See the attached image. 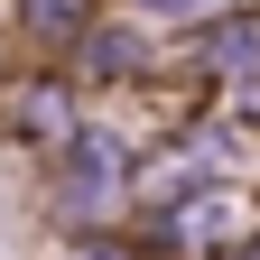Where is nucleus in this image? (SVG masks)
<instances>
[{"label":"nucleus","mask_w":260,"mask_h":260,"mask_svg":"<svg viewBox=\"0 0 260 260\" xmlns=\"http://www.w3.org/2000/svg\"><path fill=\"white\" fill-rule=\"evenodd\" d=\"M56 19H75V0H38V28H56Z\"/></svg>","instance_id":"7ed1b4c3"},{"label":"nucleus","mask_w":260,"mask_h":260,"mask_svg":"<svg viewBox=\"0 0 260 260\" xmlns=\"http://www.w3.org/2000/svg\"><path fill=\"white\" fill-rule=\"evenodd\" d=\"M103 186H112V140H84L75 149V205H93Z\"/></svg>","instance_id":"f257e3e1"},{"label":"nucleus","mask_w":260,"mask_h":260,"mask_svg":"<svg viewBox=\"0 0 260 260\" xmlns=\"http://www.w3.org/2000/svg\"><path fill=\"white\" fill-rule=\"evenodd\" d=\"M75 260H130V251H112V242H84V251H75Z\"/></svg>","instance_id":"20e7f679"},{"label":"nucleus","mask_w":260,"mask_h":260,"mask_svg":"<svg viewBox=\"0 0 260 260\" xmlns=\"http://www.w3.org/2000/svg\"><path fill=\"white\" fill-rule=\"evenodd\" d=\"M140 10H214V0H140Z\"/></svg>","instance_id":"39448f33"},{"label":"nucleus","mask_w":260,"mask_h":260,"mask_svg":"<svg viewBox=\"0 0 260 260\" xmlns=\"http://www.w3.org/2000/svg\"><path fill=\"white\" fill-rule=\"evenodd\" d=\"M242 260H260V251H242Z\"/></svg>","instance_id":"423d86ee"},{"label":"nucleus","mask_w":260,"mask_h":260,"mask_svg":"<svg viewBox=\"0 0 260 260\" xmlns=\"http://www.w3.org/2000/svg\"><path fill=\"white\" fill-rule=\"evenodd\" d=\"M214 65H260V28H223V38H214Z\"/></svg>","instance_id":"f03ea898"}]
</instances>
